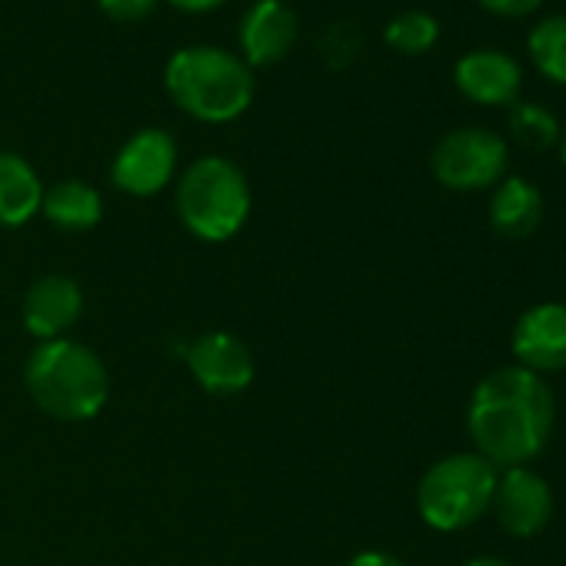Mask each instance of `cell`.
Here are the masks:
<instances>
[{"instance_id": "11", "label": "cell", "mask_w": 566, "mask_h": 566, "mask_svg": "<svg viewBox=\"0 0 566 566\" xmlns=\"http://www.w3.org/2000/svg\"><path fill=\"white\" fill-rule=\"evenodd\" d=\"M297 34H301L297 11L287 4V0H256L237 28L240 57L250 71L273 67L294 51Z\"/></svg>"}, {"instance_id": "13", "label": "cell", "mask_w": 566, "mask_h": 566, "mask_svg": "<svg viewBox=\"0 0 566 566\" xmlns=\"http://www.w3.org/2000/svg\"><path fill=\"white\" fill-rule=\"evenodd\" d=\"M453 84L467 101H473L480 107H510L520 97L523 71L510 54L480 48L457 61Z\"/></svg>"}, {"instance_id": "16", "label": "cell", "mask_w": 566, "mask_h": 566, "mask_svg": "<svg viewBox=\"0 0 566 566\" xmlns=\"http://www.w3.org/2000/svg\"><path fill=\"white\" fill-rule=\"evenodd\" d=\"M543 197L523 177H503L490 200V223L506 240H523L539 227Z\"/></svg>"}, {"instance_id": "22", "label": "cell", "mask_w": 566, "mask_h": 566, "mask_svg": "<svg viewBox=\"0 0 566 566\" xmlns=\"http://www.w3.org/2000/svg\"><path fill=\"white\" fill-rule=\"evenodd\" d=\"M347 566H407L400 556H394V553H387V549H364V553H357Z\"/></svg>"}, {"instance_id": "19", "label": "cell", "mask_w": 566, "mask_h": 566, "mask_svg": "<svg viewBox=\"0 0 566 566\" xmlns=\"http://www.w3.org/2000/svg\"><path fill=\"white\" fill-rule=\"evenodd\" d=\"M384 41L390 44V51L407 54V57H417V54H427V51L437 48L440 24L427 11H403V14H397L384 28Z\"/></svg>"}, {"instance_id": "6", "label": "cell", "mask_w": 566, "mask_h": 566, "mask_svg": "<svg viewBox=\"0 0 566 566\" xmlns=\"http://www.w3.org/2000/svg\"><path fill=\"white\" fill-rule=\"evenodd\" d=\"M506 140L486 127H460L450 130L430 154V170L437 184L457 193L496 187L506 174Z\"/></svg>"}, {"instance_id": "9", "label": "cell", "mask_w": 566, "mask_h": 566, "mask_svg": "<svg viewBox=\"0 0 566 566\" xmlns=\"http://www.w3.org/2000/svg\"><path fill=\"white\" fill-rule=\"evenodd\" d=\"M490 510L496 513V523L510 536L530 539L553 516L549 483L539 473H533L530 467H510L503 476H496V490H493Z\"/></svg>"}, {"instance_id": "21", "label": "cell", "mask_w": 566, "mask_h": 566, "mask_svg": "<svg viewBox=\"0 0 566 566\" xmlns=\"http://www.w3.org/2000/svg\"><path fill=\"white\" fill-rule=\"evenodd\" d=\"M476 4L493 14V18H506V21H516V18H530L543 8V0H476Z\"/></svg>"}, {"instance_id": "5", "label": "cell", "mask_w": 566, "mask_h": 566, "mask_svg": "<svg viewBox=\"0 0 566 566\" xmlns=\"http://www.w3.org/2000/svg\"><path fill=\"white\" fill-rule=\"evenodd\" d=\"M496 490V467L486 463L480 453H450L437 460L420 486H417V510L427 526L440 533L463 530L476 523Z\"/></svg>"}, {"instance_id": "7", "label": "cell", "mask_w": 566, "mask_h": 566, "mask_svg": "<svg viewBox=\"0 0 566 566\" xmlns=\"http://www.w3.org/2000/svg\"><path fill=\"white\" fill-rule=\"evenodd\" d=\"M184 360L190 367V377L210 397H237L256 377L250 347L237 334H227V331H210V334L193 337L187 344Z\"/></svg>"}, {"instance_id": "10", "label": "cell", "mask_w": 566, "mask_h": 566, "mask_svg": "<svg viewBox=\"0 0 566 566\" xmlns=\"http://www.w3.org/2000/svg\"><path fill=\"white\" fill-rule=\"evenodd\" d=\"M84 314V291L81 283L67 273H48L31 283V291L24 294V331L48 344L67 337Z\"/></svg>"}, {"instance_id": "18", "label": "cell", "mask_w": 566, "mask_h": 566, "mask_svg": "<svg viewBox=\"0 0 566 566\" xmlns=\"http://www.w3.org/2000/svg\"><path fill=\"white\" fill-rule=\"evenodd\" d=\"M506 124H510V134L516 137V144H523L526 150L539 154V150H549L559 144V120L533 101H513Z\"/></svg>"}, {"instance_id": "15", "label": "cell", "mask_w": 566, "mask_h": 566, "mask_svg": "<svg viewBox=\"0 0 566 566\" xmlns=\"http://www.w3.org/2000/svg\"><path fill=\"white\" fill-rule=\"evenodd\" d=\"M41 200L44 184L31 160L0 150V227H24L34 213H41Z\"/></svg>"}, {"instance_id": "12", "label": "cell", "mask_w": 566, "mask_h": 566, "mask_svg": "<svg viewBox=\"0 0 566 566\" xmlns=\"http://www.w3.org/2000/svg\"><path fill=\"white\" fill-rule=\"evenodd\" d=\"M516 367L533 374L566 370V304H536L513 327Z\"/></svg>"}, {"instance_id": "8", "label": "cell", "mask_w": 566, "mask_h": 566, "mask_svg": "<svg viewBox=\"0 0 566 566\" xmlns=\"http://www.w3.org/2000/svg\"><path fill=\"white\" fill-rule=\"evenodd\" d=\"M177 174V140L160 130L147 127L127 137L111 164V180L127 197H157Z\"/></svg>"}, {"instance_id": "1", "label": "cell", "mask_w": 566, "mask_h": 566, "mask_svg": "<svg viewBox=\"0 0 566 566\" xmlns=\"http://www.w3.org/2000/svg\"><path fill=\"white\" fill-rule=\"evenodd\" d=\"M553 394L546 380L523 367L486 374L467 410L476 453L493 467H526L553 430Z\"/></svg>"}, {"instance_id": "24", "label": "cell", "mask_w": 566, "mask_h": 566, "mask_svg": "<svg viewBox=\"0 0 566 566\" xmlns=\"http://www.w3.org/2000/svg\"><path fill=\"white\" fill-rule=\"evenodd\" d=\"M463 566H513V563L496 559V556H476V559H470V563H463Z\"/></svg>"}, {"instance_id": "4", "label": "cell", "mask_w": 566, "mask_h": 566, "mask_svg": "<svg viewBox=\"0 0 566 566\" xmlns=\"http://www.w3.org/2000/svg\"><path fill=\"white\" fill-rule=\"evenodd\" d=\"M177 217L203 243L237 237L250 217V180L230 157H197L177 184Z\"/></svg>"}, {"instance_id": "14", "label": "cell", "mask_w": 566, "mask_h": 566, "mask_svg": "<svg viewBox=\"0 0 566 566\" xmlns=\"http://www.w3.org/2000/svg\"><path fill=\"white\" fill-rule=\"evenodd\" d=\"M41 213L64 233H87L104 220V197L84 180H57L44 187Z\"/></svg>"}, {"instance_id": "3", "label": "cell", "mask_w": 566, "mask_h": 566, "mask_svg": "<svg viewBox=\"0 0 566 566\" xmlns=\"http://www.w3.org/2000/svg\"><path fill=\"white\" fill-rule=\"evenodd\" d=\"M164 87L170 101L200 124H230L253 104V71L240 54L197 44L167 61Z\"/></svg>"}, {"instance_id": "2", "label": "cell", "mask_w": 566, "mask_h": 566, "mask_svg": "<svg viewBox=\"0 0 566 566\" xmlns=\"http://www.w3.org/2000/svg\"><path fill=\"white\" fill-rule=\"evenodd\" d=\"M24 387L48 417L61 423H84L104 410L111 397V374L94 347L61 337L38 344L28 357Z\"/></svg>"}, {"instance_id": "20", "label": "cell", "mask_w": 566, "mask_h": 566, "mask_svg": "<svg viewBox=\"0 0 566 566\" xmlns=\"http://www.w3.org/2000/svg\"><path fill=\"white\" fill-rule=\"evenodd\" d=\"M160 0H97V8L117 21V24H137V21H147L154 11H157Z\"/></svg>"}, {"instance_id": "25", "label": "cell", "mask_w": 566, "mask_h": 566, "mask_svg": "<svg viewBox=\"0 0 566 566\" xmlns=\"http://www.w3.org/2000/svg\"><path fill=\"white\" fill-rule=\"evenodd\" d=\"M556 147H559V160H563V167H566V124L559 127V144H556Z\"/></svg>"}, {"instance_id": "23", "label": "cell", "mask_w": 566, "mask_h": 566, "mask_svg": "<svg viewBox=\"0 0 566 566\" xmlns=\"http://www.w3.org/2000/svg\"><path fill=\"white\" fill-rule=\"evenodd\" d=\"M167 4L177 8V11H184V14H207V11L223 8L227 0H167Z\"/></svg>"}, {"instance_id": "17", "label": "cell", "mask_w": 566, "mask_h": 566, "mask_svg": "<svg viewBox=\"0 0 566 566\" xmlns=\"http://www.w3.org/2000/svg\"><path fill=\"white\" fill-rule=\"evenodd\" d=\"M526 54L546 81L566 87V14L536 21L526 38Z\"/></svg>"}]
</instances>
